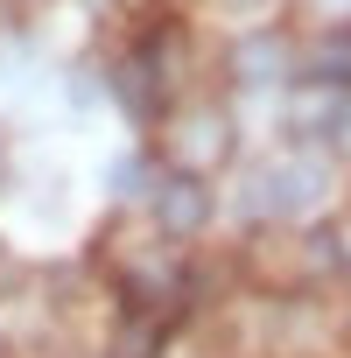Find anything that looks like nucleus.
Returning <instances> with one entry per match:
<instances>
[{
  "mask_svg": "<svg viewBox=\"0 0 351 358\" xmlns=\"http://www.w3.org/2000/svg\"><path fill=\"white\" fill-rule=\"evenodd\" d=\"M155 218H162V232L190 239V232H204V218H211V190L197 183V176H169V183L155 190Z\"/></svg>",
  "mask_w": 351,
  "mask_h": 358,
  "instance_id": "nucleus-3",
  "label": "nucleus"
},
{
  "mask_svg": "<svg viewBox=\"0 0 351 358\" xmlns=\"http://www.w3.org/2000/svg\"><path fill=\"white\" fill-rule=\"evenodd\" d=\"M316 8H323V15H351V0H316Z\"/></svg>",
  "mask_w": 351,
  "mask_h": 358,
  "instance_id": "nucleus-8",
  "label": "nucleus"
},
{
  "mask_svg": "<svg viewBox=\"0 0 351 358\" xmlns=\"http://www.w3.org/2000/svg\"><path fill=\"white\" fill-rule=\"evenodd\" d=\"M120 99H127V113H155V106H162L155 64H127V71H120Z\"/></svg>",
  "mask_w": 351,
  "mask_h": 358,
  "instance_id": "nucleus-5",
  "label": "nucleus"
},
{
  "mask_svg": "<svg viewBox=\"0 0 351 358\" xmlns=\"http://www.w3.org/2000/svg\"><path fill=\"white\" fill-rule=\"evenodd\" d=\"M106 358H162V323H148V316L120 323V337H113Z\"/></svg>",
  "mask_w": 351,
  "mask_h": 358,
  "instance_id": "nucleus-6",
  "label": "nucleus"
},
{
  "mask_svg": "<svg viewBox=\"0 0 351 358\" xmlns=\"http://www.w3.org/2000/svg\"><path fill=\"white\" fill-rule=\"evenodd\" d=\"M176 155H183L190 169L225 162V155H232V120H225V106H197V113L176 120Z\"/></svg>",
  "mask_w": 351,
  "mask_h": 358,
  "instance_id": "nucleus-2",
  "label": "nucleus"
},
{
  "mask_svg": "<svg viewBox=\"0 0 351 358\" xmlns=\"http://www.w3.org/2000/svg\"><path fill=\"white\" fill-rule=\"evenodd\" d=\"M316 78H351V36H330L316 50Z\"/></svg>",
  "mask_w": 351,
  "mask_h": 358,
  "instance_id": "nucleus-7",
  "label": "nucleus"
},
{
  "mask_svg": "<svg viewBox=\"0 0 351 358\" xmlns=\"http://www.w3.org/2000/svg\"><path fill=\"white\" fill-rule=\"evenodd\" d=\"M323 197H330V169L309 162V155H288V162L260 169L253 183H246V204L267 211V218H309Z\"/></svg>",
  "mask_w": 351,
  "mask_h": 358,
  "instance_id": "nucleus-1",
  "label": "nucleus"
},
{
  "mask_svg": "<svg viewBox=\"0 0 351 358\" xmlns=\"http://www.w3.org/2000/svg\"><path fill=\"white\" fill-rule=\"evenodd\" d=\"M281 71H288V50H281L274 36H246V43L232 50V78H239V85H274Z\"/></svg>",
  "mask_w": 351,
  "mask_h": 358,
  "instance_id": "nucleus-4",
  "label": "nucleus"
}]
</instances>
